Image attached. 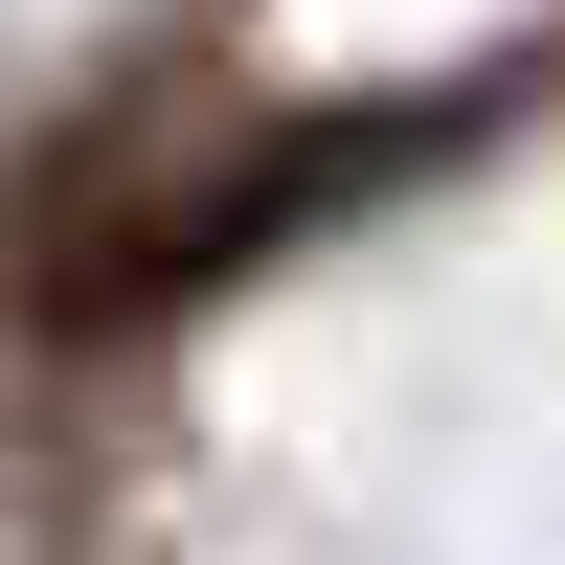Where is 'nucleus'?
<instances>
[{"label":"nucleus","instance_id":"nucleus-1","mask_svg":"<svg viewBox=\"0 0 565 565\" xmlns=\"http://www.w3.org/2000/svg\"><path fill=\"white\" fill-rule=\"evenodd\" d=\"M136 159H159V136H136ZM407 159H452V114H407V90H362V114H271V136H181L136 204H45L23 295H45V340H136V317H181V295H226V271H271L295 226L385 204Z\"/></svg>","mask_w":565,"mask_h":565}]
</instances>
